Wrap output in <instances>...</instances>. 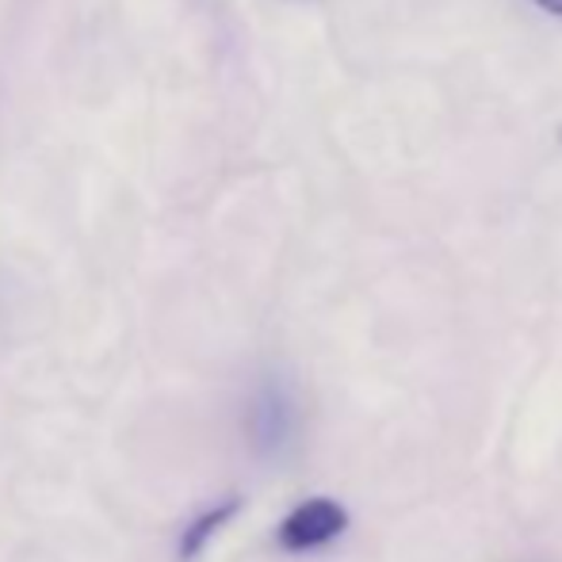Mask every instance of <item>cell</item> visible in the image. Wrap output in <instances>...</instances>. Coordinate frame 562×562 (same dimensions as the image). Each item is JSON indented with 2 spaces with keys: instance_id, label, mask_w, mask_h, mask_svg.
Wrapping results in <instances>:
<instances>
[{
  "instance_id": "6da1fadb",
  "label": "cell",
  "mask_w": 562,
  "mask_h": 562,
  "mask_svg": "<svg viewBox=\"0 0 562 562\" xmlns=\"http://www.w3.org/2000/svg\"><path fill=\"white\" fill-rule=\"evenodd\" d=\"M348 528V509L334 497H311V502L295 505L280 525V548L291 555L303 551H318L326 543H334L337 536H345Z\"/></svg>"
},
{
  "instance_id": "277c9868",
  "label": "cell",
  "mask_w": 562,
  "mask_h": 562,
  "mask_svg": "<svg viewBox=\"0 0 562 562\" xmlns=\"http://www.w3.org/2000/svg\"><path fill=\"white\" fill-rule=\"evenodd\" d=\"M540 8H548L551 15H562V0H536Z\"/></svg>"
},
{
  "instance_id": "7a4b0ae2",
  "label": "cell",
  "mask_w": 562,
  "mask_h": 562,
  "mask_svg": "<svg viewBox=\"0 0 562 562\" xmlns=\"http://www.w3.org/2000/svg\"><path fill=\"white\" fill-rule=\"evenodd\" d=\"M249 425H252V440L260 448H280L283 440L291 437V402L283 391L268 386L260 391V398L252 402V414H249Z\"/></svg>"
},
{
  "instance_id": "3957f363",
  "label": "cell",
  "mask_w": 562,
  "mask_h": 562,
  "mask_svg": "<svg viewBox=\"0 0 562 562\" xmlns=\"http://www.w3.org/2000/svg\"><path fill=\"white\" fill-rule=\"evenodd\" d=\"M241 509V502L237 497H226L223 505H211L203 517H195L192 525L184 528V536H180V559H195L203 548H207V540L215 532H223V528L234 520V513Z\"/></svg>"
}]
</instances>
